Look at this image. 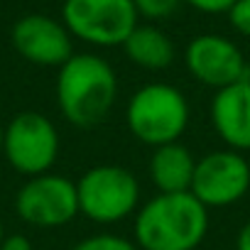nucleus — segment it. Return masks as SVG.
I'll use <instances>...</instances> for the list:
<instances>
[{
	"mask_svg": "<svg viewBox=\"0 0 250 250\" xmlns=\"http://www.w3.org/2000/svg\"><path fill=\"white\" fill-rule=\"evenodd\" d=\"M196 157L184 143H169L155 147L147 162V174L157 194H182L191 189Z\"/></svg>",
	"mask_w": 250,
	"mask_h": 250,
	"instance_id": "obj_12",
	"label": "nucleus"
},
{
	"mask_svg": "<svg viewBox=\"0 0 250 250\" xmlns=\"http://www.w3.org/2000/svg\"><path fill=\"white\" fill-rule=\"evenodd\" d=\"M133 3H135L138 15L147 20H165L179 8L182 0H133Z\"/></svg>",
	"mask_w": 250,
	"mask_h": 250,
	"instance_id": "obj_15",
	"label": "nucleus"
},
{
	"mask_svg": "<svg viewBox=\"0 0 250 250\" xmlns=\"http://www.w3.org/2000/svg\"><path fill=\"white\" fill-rule=\"evenodd\" d=\"M3 238H5V228H3V221H0V243H3Z\"/></svg>",
	"mask_w": 250,
	"mask_h": 250,
	"instance_id": "obj_21",
	"label": "nucleus"
},
{
	"mask_svg": "<svg viewBox=\"0 0 250 250\" xmlns=\"http://www.w3.org/2000/svg\"><path fill=\"white\" fill-rule=\"evenodd\" d=\"M0 250H32V240L22 233H10L0 243Z\"/></svg>",
	"mask_w": 250,
	"mask_h": 250,
	"instance_id": "obj_18",
	"label": "nucleus"
},
{
	"mask_svg": "<svg viewBox=\"0 0 250 250\" xmlns=\"http://www.w3.org/2000/svg\"><path fill=\"white\" fill-rule=\"evenodd\" d=\"M187 3L201 13H211V15H218V13H228L235 0H187Z\"/></svg>",
	"mask_w": 250,
	"mask_h": 250,
	"instance_id": "obj_17",
	"label": "nucleus"
},
{
	"mask_svg": "<svg viewBox=\"0 0 250 250\" xmlns=\"http://www.w3.org/2000/svg\"><path fill=\"white\" fill-rule=\"evenodd\" d=\"M62 138L49 115L40 110H20L3 128V157L22 177L52 172L59 160Z\"/></svg>",
	"mask_w": 250,
	"mask_h": 250,
	"instance_id": "obj_5",
	"label": "nucleus"
},
{
	"mask_svg": "<svg viewBox=\"0 0 250 250\" xmlns=\"http://www.w3.org/2000/svg\"><path fill=\"white\" fill-rule=\"evenodd\" d=\"M79 216L98 226H115L143 206L140 179L123 165H93L76 179Z\"/></svg>",
	"mask_w": 250,
	"mask_h": 250,
	"instance_id": "obj_4",
	"label": "nucleus"
},
{
	"mask_svg": "<svg viewBox=\"0 0 250 250\" xmlns=\"http://www.w3.org/2000/svg\"><path fill=\"white\" fill-rule=\"evenodd\" d=\"M15 213L35 228H62L79 216L76 182L64 174L30 177L15 194Z\"/></svg>",
	"mask_w": 250,
	"mask_h": 250,
	"instance_id": "obj_7",
	"label": "nucleus"
},
{
	"mask_svg": "<svg viewBox=\"0 0 250 250\" xmlns=\"http://www.w3.org/2000/svg\"><path fill=\"white\" fill-rule=\"evenodd\" d=\"M208 211L243 201L250 191V162L243 152L221 147L196 157L189 189Z\"/></svg>",
	"mask_w": 250,
	"mask_h": 250,
	"instance_id": "obj_8",
	"label": "nucleus"
},
{
	"mask_svg": "<svg viewBox=\"0 0 250 250\" xmlns=\"http://www.w3.org/2000/svg\"><path fill=\"white\" fill-rule=\"evenodd\" d=\"M228 20L235 32L250 40V0H235V5L228 10Z\"/></svg>",
	"mask_w": 250,
	"mask_h": 250,
	"instance_id": "obj_16",
	"label": "nucleus"
},
{
	"mask_svg": "<svg viewBox=\"0 0 250 250\" xmlns=\"http://www.w3.org/2000/svg\"><path fill=\"white\" fill-rule=\"evenodd\" d=\"M208 208L191 194H155L133 216L140 250H196L208 233Z\"/></svg>",
	"mask_w": 250,
	"mask_h": 250,
	"instance_id": "obj_2",
	"label": "nucleus"
},
{
	"mask_svg": "<svg viewBox=\"0 0 250 250\" xmlns=\"http://www.w3.org/2000/svg\"><path fill=\"white\" fill-rule=\"evenodd\" d=\"M71 250H140L133 238H125L118 233H93L81 238Z\"/></svg>",
	"mask_w": 250,
	"mask_h": 250,
	"instance_id": "obj_14",
	"label": "nucleus"
},
{
	"mask_svg": "<svg viewBox=\"0 0 250 250\" xmlns=\"http://www.w3.org/2000/svg\"><path fill=\"white\" fill-rule=\"evenodd\" d=\"M133 0H64L62 22L71 37L93 47H123L138 27Z\"/></svg>",
	"mask_w": 250,
	"mask_h": 250,
	"instance_id": "obj_6",
	"label": "nucleus"
},
{
	"mask_svg": "<svg viewBox=\"0 0 250 250\" xmlns=\"http://www.w3.org/2000/svg\"><path fill=\"white\" fill-rule=\"evenodd\" d=\"M189 120L191 108L184 91L167 81H150L140 86L125 105L128 133L152 150L169 143H182Z\"/></svg>",
	"mask_w": 250,
	"mask_h": 250,
	"instance_id": "obj_3",
	"label": "nucleus"
},
{
	"mask_svg": "<svg viewBox=\"0 0 250 250\" xmlns=\"http://www.w3.org/2000/svg\"><path fill=\"white\" fill-rule=\"evenodd\" d=\"M235 250H250V221H245V223L238 228V235H235Z\"/></svg>",
	"mask_w": 250,
	"mask_h": 250,
	"instance_id": "obj_19",
	"label": "nucleus"
},
{
	"mask_svg": "<svg viewBox=\"0 0 250 250\" xmlns=\"http://www.w3.org/2000/svg\"><path fill=\"white\" fill-rule=\"evenodd\" d=\"M211 125L221 143L235 152H250V79L213 91Z\"/></svg>",
	"mask_w": 250,
	"mask_h": 250,
	"instance_id": "obj_11",
	"label": "nucleus"
},
{
	"mask_svg": "<svg viewBox=\"0 0 250 250\" xmlns=\"http://www.w3.org/2000/svg\"><path fill=\"white\" fill-rule=\"evenodd\" d=\"M15 52L35 66H64L74 57V37L64 22L47 15H25L13 27Z\"/></svg>",
	"mask_w": 250,
	"mask_h": 250,
	"instance_id": "obj_10",
	"label": "nucleus"
},
{
	"mask_svg": "<svg viewBox=\"0 0 250 250\" xmlns=\"http://www.w3.org/2000/svg\"><path fill=\"white\" fill-rule=\"evenodd\" d=\"M57 105L64 120L79 130L98 128L118 101V74L98 54H74L57 74Z\"/></svg>",
	"mask_w": 250,
	"mask_h": 250,
	"instance_id": "obj_1",
	"label": "nucleus"
},
{
	"mask_svg": "<svg viewBox=\"0 0 250 250\" xmlns=\"http://www.w3.org/2000/svg\"><path fill=\"white\" fill-rule=\"evenodd\" d=\"M184 66L194 81L221 91L243 79H250V66L238 49L223 35H199L184 49Z\"/></svg>",
	"mask_w": 250,
	"mask_h": 250,
	"instance_id": "obj_9",
	"label": "nucleus"
},
{
	"mask_svg": "<svg viewBox=\"0 0 250 250\" xmlns=\"http://www.w3.org/2000/svg\"><path fill=\"white\" fill-rule=\"evenodd\" d=\"M0 157H3V125H0Z\"/></svg>",
	"mask_w": 250,
	"mask_h": 250,
	"instance_id": "obj_20",
	"label": "nucleus"
},
{
	"mask_svg": "<svg viewBox=\"0 0 250 250\" xmlns=\"http://www.w3.org/2000/svg\"><path fill=\"white\" fill-rule=\"evenodd\" d=\"M123 52L135 66L145 71H165L177 57L174 42L160 27L152 25H138L130 37L123 42Z\"/></svg>",
	"mask_w": 250,
	"mask_h": 250,
	"instance_id": "obj_13",
	"label": "nucleus"
}]
</instances>
